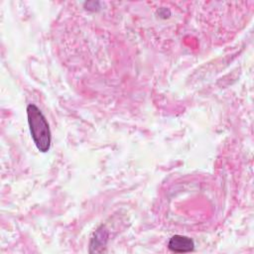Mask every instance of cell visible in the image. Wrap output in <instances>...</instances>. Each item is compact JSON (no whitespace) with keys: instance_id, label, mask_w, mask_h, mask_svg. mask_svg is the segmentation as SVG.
Listing matches in <instances>:
<instances>
[{"instance_id":"1","label":"cell","mask_w":254,"mask_h":254,"mask_svg":"<svg viewBox=\"0 0 254 254\" xmlns=\"http://www.w3.org/2000/svg\"><path fill=\"white\" fill-rule=\"evenodd\" d=\"M27 117L35 146L42 153L48 152L51 147V130L46 117L35 104L27 106Z\"/></svg>"},{"instance_id":"2","label":"cell","mask_w":254,"mask_h":254,"mask_svg":"<svg viewBox=\"0 0 254 254\" xmlns=\"http://www.w3.org/2000/svg\"><path fill=\"white\" fill-rule=\"evenodd\" d=\"M168 247L175 253H187L193 250L194 243L190 237L177 234L170 238Z\"/></svg>"}]
</instances>
